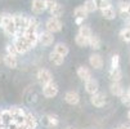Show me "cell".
Wrapping results in <instances>:
<instances>
[{
	"instance_id": "1",
	"label": "cell",
	"mask_w": 130,
	"mask_h": 129,
	"mask_svg": "<svg viewBox=\"0 0 130 129\" xmlns=\"http://www.w3.org/2000/svg\"><path fill=\"white\" fill-rule=\"evenodd\" d=\"M13 45L15 47V50L18 54H25L27 53L28 50L32 49V47L30 45V43L26 40V38L22 35V36H15L13 39Z\"/></svg>"
},
{
	"instance_id": "2",
	"label": "cell",
	"mask_w": 130,
	"mask_h": 129,
	"mask_svg": "<svg viewBox=\"0 0 130 129\" xmlns=\"http://www.w3.org/2000/svg\"><path fill=\"white\" fill-rule=\"evenodd\" d=\"M3 31L7 36H9V38H15L17 35V26H15V22H14V18H13V14H8L5 21L3 23Z\"/></svg>"
},
{
	"instance_id": "3",
	"label": "cell",
	"mask_w": 130,
	"mask_h": 129,
	"mask_svg": "<svg viewBox=\"0 0 130 129\" xmlns=\"http://www.w3.org/2000/svg\"><path fill=\"white\" fill-rule=\"evenodd\" d=\"M46 10H49L50 16L55 18H61L64 13L63 5L57 3L55 0H46Z\"/></svg>"
},
{
	"instance_id": "4",
	"label": "cell",
	"mask_w": 130,
	"mask_h": 129,
	"mask_svg": "<svg viewBox=\"0 0 130 129\" xmlns=\"http://www.w3.org/2000/svg\"><path fill=\"white\" fill-rule=\"evenodd\" d=\"M63 27V23L59 18H55V17H50L46 20L45 22V28L46 31L52 32V34H55V32H59Z\"/></svg>"
},
{
	"instance_id": "5",
	"label": "cell",
	"mask_w": 130,
	"mask_h": 129,
	"mask_svg": "<svg viewBox=\"0 0 130 129\" xmlns=\"http://www.w3.org/2000/svg\"><path fill=\"white\" fill-rule=\"evenodd\" d=\"M36 78H38V81L41 87H44V85L53 81V75L48 68H40L38 71V74H36Z\"/></svg>"
},
{
	"instance_id": "6",
	"label": "cell",
	"mask_w": 130,
	"mask_h": 129,
	"mask_svg": "<svg viewBox=\"0 0 130 129\" xmlns=\"http://www.w3.org/2000/svg\"><path fill=\"white\" fill-rule=\"evenodd\" d=\"M58 92H59V88L54 81H52V83L43 87V96L45 98H54L58 94Z\"/></svg>"
},
{
	"instance_id": "7",
	"label": "cell",
	"mask_w": 130,
	"mask_h": 129,
	"mask_svg": "<svg viewBox=\"0 0 130 129\" xmlns=\"http://www.w3.org/2000/svg\"><path fill=\"white\" fill-rule=\"evenodd\" d=\"M89 65H90V67H93L94 70H101L103 67V65H104L103 57L101 56L99 53L90 54V57H89Z\"/></svg>"
},
{
	"instance_id": "8",
	"label": "cell",
	"mask_w": 130,
	"mask_h": 129,
	"mask_svg": "<svg viewBox=\"0 0 130 129\" xmlns=\"http://www.w3.org/2000/svg\"><path fill=\"white\" fill-rule=\"evenodd\" d=\"M53 43H54V36L52 32L46 30L39 32V44H41L43 47H50Z\"/></svg>"
},
{
	"instance_id": "9",
	"label": "cell",
	"mask_w": 130,
	"mask_h": 129,
	"mask_svg": "<svg viewBox=\"0 0 130 129\" xmlns=\"http://www.w3.org/2000/svg\"><path fill=\"white\" fill-rule=\"evenodd\" d=\"M9 111L13 116L14 123H23L25 121V118H26L27 112H25L23 108H21V107H10Z\"/></svg>"
},
{
	"instance_id": "10",
	"label": "cell",
	"mask_w": 130,
	"mask_h": 129,
	"mask_svg": "<svg viewBox=\"0 0 130 129\" xmlns=\"http://www.w3.org/2000/svg\"><path fill=\"white\" fill-rule=\"evenodd\" d=\"M85 92L89 93L90 96L98 93V92H99V83H98V80L94 79V78H91L88 81H85Z\"/></svg>"
},
{
	"instance_id": "11",
	"label": "cell",
	"mask_w": 130,
	"mask_h": 129,
	"mask_svg": "<svg viewBox=\"0 0 130 129\" xmlns=\"http://www.w3.org/2000/svg\"><path fill=\"white\" fill-rule=\"evenodd\" d=\"M31 10L34 14H41L46 10V0H32Z\"/></svg>"
},
{
	"instance_id": "12",
	"label": "cell",
	"mask_w": 130,
	"mask_h": 129,
	"mask_svg": "<svg viewBox=\"0 0 130 129\" xmlns=\"http://www.w3.org/2000/svg\"><path fill=\"white\" fill-rule=\"evenodd\" d=\"M90 103L94 106V107H103L106 105V94L103 92H98V93L93 94L90 97Z\"/></svg>"
},
{
	"instance_id": "13",
	"label": "cell",
	"mask_w": 130,
	"mask_h": 129,
	"mask_svg": "<svg viewBox=\"0 0 130 129\" xmlns=\"http://www.w3.org/2000/svg\"><path fill=\"white\" fill-rule=\"evenodd\" d=\"M88 14L89 13L86 12V9L84 8V5H80V7L75 8V10H73V17H75V20H76V23L80 25V26H81L83 21L88 17Z\"/></svg>"
},
{
	"instance_id": "14",
	"label": "cell",
	"mask_w": 130,
	"mask_h": 129,
	"mask_svg": "<svg viewBox=\"0 0 130 129\" xmlns=\"http://www.w3.org/2000/svg\"><path fill=\"white\" fill-rule=\"evenodd\" d=\"M64 102L68 103V105H71V106L77 105V103L80 102V96H79V93H77V92H75V90H68L67 93L64 94Z\"/></svg>"
},
{
	"instance_id": "15",
	"label": "cell",
	"mask_w": 130,
	"mask_h": 129,
	"mask_svg": "<svg viewBox=\"0 0 130 129\" xmlns=\"http://www.w3.org/2000/svg\"><path fill=\"white\" fill-rule=\"evenodd\" d=\"M77 76H79L80 80H83V81L85 83V81H88L89 79H91V71H90V68L86 67V66H80V67L77 68Z\"/></svg>"
},
{
	"instance_id": "16",
	"label": "cell",
	"mask_w": 130,
	"mask_h": 129,
	"mask_svg": "<svg viewBox=\"0 0 130 129\" xmlns=\"http://www.w3.org/2000/svg\"><path fill=\"white\" fill-rule=\"evenodd\" d=\"M3 63L5 65V67L8 68H17L18 67V60L17 57H13V56H9V54H4L3 56Z\"/></svg>"
},
{
	"instance_id": "17",
	"label": "cell",
	"mask_w": 130,
	"mask_h": 129,
	"mask_svg": "<svg viewBox=\"0 0 130 129\" xmlns=\"http://www.w3.org/2000/svg\"><path fill=\"white\" fill-rule=\"evenodd\" d=\"M108 76L111 79V83H120L122 79V71L120 70V67L117 68H111L108 72Z\"/></svg>"
},
{
	"instance_id": "18",
	"label": "cell",
	"mask_w": 130,
	"mask_h": 129,
	"mask_svg": "<svg viewBox=\"0 0 130 129\" xmlns=\"http://www.w3.org/2000/svg\"><path fill=\"white\" fill-rule=\"evenodd\" d=\"M25 124L28 129H36L38 128V119H36V116L34 114L27 112L26 118H25Z\"/></svg>"
},
{
	"instance_id": "19",
	"label": "cell",
	"mask_w": 130,
	"mask_h": 129,
	"mask_svg": "<svg viewBox=\"0 0 130 129\" xmlns=\"http://www.w3.org/2000/svg\"><path fill=\"white\" fill-rule=\"evenodd\" d=\"M109 92H111V94L115 96V97H121L124 94V88H122L121 83H111Z\"/></svg>"
},
{
	"instance_id": "20",
	"label": "cell",
	"mask_w": 130,
	"mask_h": 129,
	"mask_svg": "<svg viewBox=\"0 0 130 129\" xmlns=\"http://www.w3.org/2000/svg\"><path fill=\"white\" fill-rule=\"evenodd\" d=\"M23 36L26 38V40L30 43V45L32 48H35L36 44L39 43V32H25Z\"/></svg>"
},
{
	"instance_id": "21",
	"label": "cell",
	"mask_w": 130,
	"mask_h": 129,
	"mask_svg": "<svg viewBox=\"0 0 130 129\" xmlns=\"http://www.w3.org/2000/svg\"><path fill=\"white\" fill-rule=\"evenodd\" d=\"M49 61H50L53 65H55V66H61V65L64 63V57H62L61 54L55 53V52L53 50V52L49 53Z\"/></svg>"
},
{
	"instance_id": "22",
	"label": "cell",
	"mask_w": 130,
	"mask_h": 129,
	"mask_svg": "<svg viewBox=\"0 0 130 129\" xmlns=\"http://www.w3.org/2000/svg\"><path fill=\"white\" fill-rule=\"evenodd\" d=\"M55 53H58V54H61L62 57H66L67 54L70 53V48H68V45L67 44H64V43H57L54 45V49H53Z\"/></svg>"
},
{
	"instance_id": "23",
	"label": "cell",
	"mask_w": 130,
	"mask_h": 129,
	"mask_svg": "<svg viewBox=\"0 0 130 129\" xmlns=\"http://www.w3.org/2000/svg\"><path fill=\"white\" fill-rule=\"evenodd\" d=\"M89 47H90L91 49H94V50L101 49V47H102V40H101V38H99L98 35H94V34L91 35V38L89 39Z\"/></svg>"
},
{
	"instance_id": "24",
	"label": "cell",
	"mask_w": 130,
	"mask_h": 129,
	"mask_svg": "<svg viewBox=\"0 0 130 129\" xmlns=\"http://www.w3.org/2000/svg\"><path fill=\"white\" fill-rule=\"evenodd\" d=\"M101 12H102V17L104 18V20H108V21L115 20V17H116V10H115L113 7L106 8V9H103V10H101Z\"/></svg>"
},
{
	"instance_id": "25",
	"label": "cell",
	"mask_w": 130,
	"mask_h": 129,
	"mask_svg": "<svg viewBox=\"0 0 130 129\" xmlns=\"http://www.w3.org/2000/svg\"><path fill=\"white\" fill-rule=\"evenodd\" d=\"M45 121H46L48 126H57L59 124V118L55 114H48L45 116Z\"/></svg>"
},
{
	"instance_id": "26",
	"label": "cell",
	"mask_w": 130,
	"mask_h": 129,
	"mask_svg": "<svg viewBox=\"0 0 130 129\" xmlns=\"http://www.w3.org/2000/svg\"><path fill=\"white\" fill-rule=\"evenodd\" d=\"M77 34L81 35V36H84V38H86V39H90L91 35H93V31H91V28L88 25H81Z\"/></svg>"
},
{
	"instance_id": "27",
	"label": "cell",
	"mask_w": 130,
	"mask_h": 129,
	"mask_svg": "<svg viewBox=\"0 0 130 129\" xmlns=\"http://www.w3.org/2000/svg\"><path fill=\"white\" fill-rule=\"evenodd\" d=\"M93 2H94V4L97 5V9H101V10L112 7V4H111V0H93Z\"/></svg>"
},
{
	"instance_id": "28",
	"label": "cell",
	"mask_w": 130,
	"mask_h": 129,
	"mask_svg": "<svg viewBox=\"0 0 130 129\" xmlns=\"http://www.w3.org/2000/svg\"><path fill=\"white\" fill-rule=\"evenodd\" d=\"M75 43H76V45L80 47V48L89 47V39L84 38V36H81V35H79V34L76 35V38H75Z\"/></svg>"
},
{
	"instance_id": "29",
	"label": "cell",
	"mask_w": 130,
	"mask_h": 129,
	"mask_svg": "<svg viewBox=\"0 0 130 129\" xmlns=\"http://www.w3.org/2000/svg\"><path fill=\"white\" fill-rule=\"evenodd\" d=\"M117 8H119L120 13L121 12H129V9H130V2H129V0H120V2L117 3Z\"/></svg>"
},
{
	"instance_id": "30",
	"label": "cell",
	"mask_w": 130,
	"mask_h": 129,
	"mask_svg": "<svg viewBox=\"0 0 130 129\" xmlns=\"http://www.w3.org/2000/svg\"><path fill=\"white\" fill-rule=\"evenodd\" d=\"M84 8L86 9L88 13H94V12L97 10V5L94 4V2H93V0H85Z\"/></svg>"
},
{
	"instance_id": "31",
	"label": "cell",
	"mask_w": 130,
	"mask_h": 129,
	"mask_svg": "<svg viewBox=\"0 0 130 129\" xmlns=\"http://www.w3.org/2000/svg\"><path fill=\"white\" fill-rule=\"evenodd\" d=\"M120 38L125 43H130V27H125L120 31Z\"/></svg>"
},
{
	"instance_id": "32",
	"label": "cell",
	"mask_w": 130,
	"mask_h": 129,
	"mask_svg": "<svg viewBox=\"0 0 130 129\" xmlns=\"http://www.w3.org/2000/svg\"><path fill=\"white\" fill-rule=\"evenodd\" d=\"M5 54H9V56H13V57H17L18 56V53H17V50H15V47L13 45V43H9V44H7V47H5Z\"/></svg>"
},
{
	"instance_id": "33",
	"label": "cell",
	"mask_w": 130,
	"mask_h": 129,
	"mask_svg": "<svg viewBox=\"0 0 130 129\" xmlns=\"http://www.w3.org/2000/svg\"><path fill=\"white\" fill-rule=\"evenodd\" d=\"M120 66V56L119 54H113L111 57V68H117Z\"/></svg>"
},
{
	"instance_id": "34",
	"label": "cell",
	"mask_w": 130,
	"mask_h": 129,
	"mask_svg": "<svg viewBox=\"0 0 130 129\" xmlns=\"http://www.w3.org/2000/svg\"><path fill=\"white\" fill-rule=\"evenodd\" d=\"M120 99H121V103H122L125 107H130V96H129L127 93H124V94L120 97Z\"/></svg>"
},
{
	"instance_id": "35",
	"label": "cell",
	"mask_w": 130,
	"mask_h": 129,
	"mask_svg": "<svg viewBox=\"0 0 130 129\" xmlns=\"http://www.w3.org/2000/svg\"><path fill=\"white\" fill-rule=\"evenodd\" d=\"M8 14L9 13H7V12H0V28L3 27V23H4V21H5V18H7Z\"/></svg>"
},
{
	"instance_id": "36",
	"label": "cell",
	"mask_w": 130,
	"mask_h": 129,
	"mask_svg": "<svg viewBox=\"0 0 130 129\" xmlns=\"http://www.w3.org/2000/svg\"><path fill=\"white\" fill-rule=\"evenodd\" d=\"M119 129H130V124H121Z\"/></svg>"
},
{
	"instance_id": "37",
	"label": "cell",
	"mask_w": 130,
	"mask_h": 129,
	"mask_svg": "<svg viewBox=\"0 0 130 129\" xmlns=\"http://www.w3.org/2000/svg\"><path fill=\"white\" fill-rule=\"evenodd\" d=\"M127 120H129V123H130V110L127 111Z\"/></svg>"
},
{
	"instance_id": "38",
	"label": "cell",
	"mask_w": 130,
	"mask_h": 129,
	"mask_svg": "<svg viewBox=\"0 0 130 129\" xmlns=\"http://www.w3.org/2000/svg\"><path fill=\"white\" fill-rule=\"evenodd\" d=\"M126 93H127V94H129V96H130V87H129V88H127V90H126Z\"/></svg>"
},
{
	"instance_id": "39",
	"label": "cell",
	"mask_w": 130,
	"mask_h": 129,
	"mask_svg": "<svg viewBox=\"0 0 130 129\" xmlns=\"http://www.w3.org/2000/svg\"><path fill=\"white\" fill-rule=\"evenodd\" d=\"M2 62H3V56L0 54V63H2Z\"/></svg>"
},
{
	"instance_id": "40",
	"label": "cell",
	"mask_w": 130,
	"mask_h": 129,
	"mask_svg": "<svg viewBox=\"0 0 130 129\" xmlns=\"http://www.w3.org/2000/svg\"><path fill=\"white\" fill-rule=\"evenodd\" d=\"M66 129H75V128H72V126H68V128H66Z\"/></svg>"
},
{
	"instance_id": "41",
	"label": "cell",
	"mask_w": 130,
	"mask_h": 129,
	"mask_svg": "<svg viewBox=\"0 0 130 129\" xmlns=\"http://www.w3.org/2000/svg\"><path fill=\"white\" fill-rule=\"evenodd\" d=\"M0 121H2V118H0Z\"/></svg>"
},
{
	"instance_id": "42",
	"label": "cell",
	"mask_w": 130,
	"mask_h": 129,
	"mask_svg": "<svg viewBox=\"0 0 130 129\" xmlns=\"http://www.w3.org/2000/svg\"><path fill=\"white\" fill-rule=\"evenodd\" d=\"M116 129H119V128H116Z\"/></svg>"
}]
</instances>
